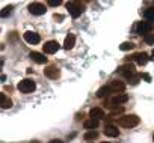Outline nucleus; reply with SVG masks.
<instances>
[{"mask_svg": "<svg viewBox=\"0 0 154 143\" xmlns=\"http://www.w3.org/2000/svg\"><path fill=\"white\" fill-rule=\"evenodd\" d=\"M152 140H154V136H152Z\"/></svg>", "mask_w": 154, "mask_h": 143, "instance_id": "2f4dec72", "label": "nucleus"}, {"mask_svg": "<svg viewBox=\"0 0 154 143\" xmlns=\"http://www.w3.org/2000/svg\"><path fill=\"white\" fill-rule=\"evenodd\" d=\"M128 80H130V83H131V85H137V83H139V80H140V74H133V76H130V77H128Z\"/></svg>", "mask_w": 154, "mask_h": 143, "instance_id": "b1692460", "label": "nucleus"}, {"mask_svg": "<svg viewBox=\"0 0 154 143\" xmlns=\"http://www.w3.org/2000/svg\"><path fill=\"white\" fill-rule=\"evenodd\" d=\"M98 137V133L95 131V130H91V131H88V133H85V136H83V139L86 140V142H91V140H95Z\"/></svg>", "mask_w": 154, "mask_h": 143, "instance_id": "412c9836", "label": "nucleus"}, {"mask_svg": "<svg viewBox=\"0 0 154 143\" xmlns=\"http://www.w3.org/2000/svg\"><path fill=\"white\" fill-rule=\"evenodd\" d=\"M143 41H145L146 44H154V35H151V33H149V35H145V36H143Z\"/></svg>", "mask_w": 154, "mask_h": 143, "instance_id": "393cba45", "label": "nucleus"}, {"mask_svg": "<svg viewBox=\"0 0 154 143\" xmlns=\"http://www.w3.org/2000/svg\"><path fill=\"white\" fill-rule=\"evenodd\" d=\"M53 18H54V20H59V21H60V20H63V17H62V15H57V14H54V15H53Z\"/></svg>", "mask_w": 154, "mask_h": 143, "instance_id": "cd10ccee", "label": "nucleus"}, {"mask_svg": "<svg viewBox=\"0 0 154 143\" xmlns=\"http://www.w3.org/2000/svg\"><path fill=\"white\" fill-rule=\"evenodd\" d=\"M11 14H12V6H6V8H3L2 11H0V18H6Z\"/></svg>", "mask_w": 154, "mask_h": 143, "instance_id": "4be33fe9", "label": "nucleus"}, {"mask_svg": "<svg viewBox=\"0 0 154 143\" xmlns=\"http://www.w3.org/2000/svg\"><path fill=\"white\" fill-rule=\"evenodd\" d=\"M74 44H75V36L74 35H66V38H65V42H63V48L65 50H71L72 47H74Z\"/></svg>", "mask_w": 154, "mask_h": 143, "instance_id": "f3484780", "label": "nucleus"}, {"mask_svg": "<svg viewBox=\"0 0 154 143\" xmlns=\"http://www.w3.org/2000/svg\"><path fill=\"white\" fill-rule=\"evenodd\" d=\"M103 143H110V142H103Z\"/></svg>", "mask_w": 154, "mask_h": 143, "instance_id": "7c9ffc66", "label": "nucleus"}, {"mask_svg": "<svg viewBox=\"0 0 154 143\" xmlns=\"http://www.w3.org/2000/svg\"><path fill=\"white\" fill-rule=\"evenodd\" d=\"M57 50H59L57 41H47V42L44 44V51H45V54H54Z\"/></svg>", "mask_w": 154, "mask_h": 143, "instance_id": "9d476101", "label": "nucleus"}, {"mask_svg": "<svg viewBox=\"0 0 154 143\" xmlns=\"http://www.w3.org/2000/svg\"><path fill=\"white\" fill-rule=\"evenodd\" d=\"M104 134H106L107 137H118V136H119V130H118L115 125H106Z\"/></svg>", "mask_w": 154, "mask_h": 143, "instance_id": "2eb2a0df", "label": "nucleus"}, {"mask_svg": "<svg viewBox=\"0 0 154 143\" xmlns=\"http://www.w3.org/2000/svg\"><path fill=\"white\" fill-rule=\"evenodd\" d=\"M83 127L86 128V130H95L97 127H98V121H94V119H88V121H85L83 122Z\"/></svg>", "mask_w": 154, "mask_h": 143, "instance_id": "a211bd4d", "label": "nucleus"}, {"mask_svg": "<svg viewBox=\"0 0 154 143\" xmlns=\"http://www.w3.org/2000/svg\"><path fill=\"white\" fill-rule=\"evenodd\" d=\"M118 124L124 128H131V127H136L139 124V118L136 115H124L118 119Z\"/></svg>", "mask_w": 154, "mask_h": 143, "instance_id": "f257e3e1", "label": "nucleus"}, {"mask_svg": "<svg viewBox=\"0 0 154 143\" xmlns=\"http://www.w3.org/2000/svg\"><path fill=\"white\" fill-rule=\"evenodd\" d=\"M127 101H128V95H127V94H118V95H115L113 98H110L106 104H107L109 109H112V107L121 106V104H124V103H127Z\"/></svg>", "mask_w": 154, "mask_h": 143, "instance_id": "20e7f679", "label": "nucleus"}, {"mask_svg": "<svg viewBox=\"0 0 154 143\" xmlns=\"http://www.w3.org/2000/svg\"><path fill=\"white\" fill-rule=\"evenodd\" d=\"M23 38H24V41H26V42H29V44H38V42L41 41L39 35H38L36 32H32V30L26 32V33L23 35Z\"/></svg>", "mask_w": 154, "mask_h": 143, "instance_id": "1a4fd4ad", "label": "nucleus"}, {"mask_svg": "<svg viewBox=\"0 0 154 143\" xmlns=\"http://www.w3.org/2000/svg\"><path fill=\"white\" fill-rule=\"evenodd\" d=\"M0 107L2 109H11L12 107V100L2 92H0Z\"/></svg>", "mask_w": 154, "mask_h": 143, "instance_id": "4468645a", "label": "nucleus"}, {"mask_svg": "<svg viewBox=\"0 0 154 143\" xmlns=\"http://www.w3.org/2000/svg\"><path fill=\"white\" fill-rule=\"evenodd\" d=\"M66 9H68V12L72 18H77V17H80L82 12L85 11V6L79 2H69V3H66Z\"/></svg>", "mask_w": 154, "mask_h": 143, "instance_id": "f03ea898", "label": "nucleus"}, {"mask_svg": "<svg viewBox=\"0 0 154 143\" xmlns=\"http://www.w3.org/2000/svg\"><path fill=\"white\" fill-rule=\"evenodd\" d=\"M143 15L148 20V23H151V24L154 23V8H146L145 12H143Z\"/></svg>", "mask_w": 154, "mask_h": 143, "instance_id": "aec40b11", "label": "nucleus"}, {"mask_svg": "<svg viewBox=\"0 0 154 143\" xmlns=\"http://www.w3.org/2000/svg\"><path fill=\"white\" fill-rule=\"evenodd\" d=\"M140 79H143V80H146V82H151V77H149L148 74H140Z\"/></svg>", "mask_w": 154, "mask_h": 143, "instance_id": "bb28decb", "label": "nucleus"}, {"mask_svg": "<svg viewBox=\"0 0 154 143\" xmlns=\"http://www.w3.org/2000/svg\"><path fill=\"white\" fill-rule=\"evenodd\" d=\"M27 9H29V12L30 14H33V15H44L45 14V6L42 5V3H30L29 6H27Z\"/></svg>", "mask_w": 154, "mask_h": 143, "instance_id": "0eeeda50", "label": "nucleus"}, {"mask_svg": "<svg viewBox=\"0 0 154 143\" xmlns=\"http://www.w3.org/2000/svg\"><path fill=\"white\" fill-rule=\"evenodd\" d=\"M134 45H133V42H122L121 45H119V48L122 50V51H128V50H131Z\"/></svg>", "mask_w": 154, "mask_h": 143, "instance_id": "5701e85b", "label": "nucleus"}, {"mask_svg": "<svg viewBox=\"0 0 154 143\" xmlns=\"http://www.w3.org/2000/svg\"><path fill=\"white\" fill-rule=\"evenodd\" d=\"M131 59L136 60L139 65H146V62H148V54H146V53H136L134 56H131Z\"/></svg>", "mask_w": 154, "mask_h": 143, "instance_id": "dca6fc26", "label": "nucleus"}, {"mask_svg": "<svg viewBox=\"0 0 154 143\" xmlns=\"http://www.w3.org/2000/svg\"><path fill=\"white\" fill-rule=\"evenodd\" d=\"M30 59H32L35 63H39V65L47 63V57H45L42 53H38V51H32V53H30Z\"/></svg>", "mask_w": 154, "mask_h": 143, "instance_id": "ddd939ff", "label": "nucleus"}, {"mask_svg": "<svg viewBox=\"0 0 154 143\" xmlns=\"http://www.w3.org/2000/svg\"><path fill=\"white\" fill-rule=\"evenodd\" d=\"M107 88H109L110 94H121V92H124V89H125V83L121 82V80H112Z\"/></svg>", "mask_w": 154, "mask_h": 143, "instance_id": "423d86ee", "label": "nucleus"}, {"mask_svg": "<svg viewBox=\"0 0 154 143\" xmlns=\"http://www.w3.org/2000/svg\"><path fill=\"white\" fill-rule=\"evenodd\" d=\"M44 74H45V77H48V79H51V80H56V79L60 76V71H59L56 66H47V68L44 69Z\"/></svg>", "mask_w": 154, "mask_h": 143, "instance_id": "9b49d317", "label": "nucleus"}, {"mask_svg": "<svg viewBox=\"0 0 154 143\" xmlns=\"http://www.w3.org/2000/svg\"><path fill=\"white\" fill-rule=\"evenodd\" d=\"M48 143H63L62 140H59V139H54V140H50Z\"/></svg>", "mask_w": 154, "mask_h": 143, "instance_id": "c85d7f7f", "label": "nucleus"}, {"mask_svg": "<svg viewBox=\"0 0 154 143\" xmlns=\"http://www.w3.org/2000/svg\"><path fill=\"white\" fill-rule=\"evenodd\" d=\"M109 95H110V91H109L107 86H103V88H100V89L97 91V97H98V98H107Z\"/></svg>", "mask_w": 154, "mask_h": 143, "instance_id": "6ab92c4d", "label": "nucleus"}, {"mask_svg": "<svg viewBox=\"0 0 154 143\" xmlns=\"http://www.w3.org/2000/svg\"><path fill=\"white\" fill-rule=\"evenodd\" d=\"M2 66H3V60H0V69H2Z\"/></svg>", "mask_w": 154, "mask_h": 143, "instance_id": "c756f323", "label": "nucleus"}, {"mask_svg": "<svg viewBox=\"0 0 154 143\" xmlns=\"http://www.w3.org/2000/svg\"><path fill=\"white\" fill-rule=\"evenodd\" d=\"M62 2H60V0H48V5L50 6H59Z\"/></svg>", "mask_w": 154, "mask_h": 143, "instance_id": "a878e982", "label": "nucleus"}, {"mask_svg": "<svg viewBox=\"0 0 154 143\" xmlns=\"http://www.w3.org/2000/svg\"><path fill=\"white\" fill-rule=\"evenodd\" d=\"M18 91L20 92H23V94H30V92H33L35 91V82L33 80H30V79H24V80H21L20 83H18Z\"/></svg>", "mask_w": 154, "mask_h": 143, "instance_id": "7ed1b4c3", "label": "nucleus"}, {"mask_svg": "<svg viewBox=\"0 0 154 143\" xmlns=\"http://www.w3.org/2000/svg\"><path fill=\"white\" fill-rule=\"evenodd\" d=\"M152 29H154V24H151L148 21H139L137 26H136V32L139 35H143V36L145 35H149L152 32Z\"/></svg>", "mask_w": 154, "mask_h": 143, "instance_id": "39448f33", "label": "nucleus"}, {"mask_svg": "<svg viewBox=\"0 0 154 143\" xmlns=\"http://www.w3.org/2000/svg\"><path fill=\"white\" fill-rule=\"evenodd\" d=\"M89 118L94 119V121H101L104 118V110L100 109V107H94L89 110Z\"/></svg>", "mask_w": 154, "mask_h": 143, "instance_id": "f8f14e48", "label": "nucleus"}, {"mask_svg": "<svg viewBox=\"0 0 154 143\" xmlns=\"http://www.w3.org/2000/svg\"><path fill=\"white\" fill-rule=\"evenodd\" d=\"M118 71H119V74H122L125 79H128L130 76L134 74V65H131V63H125V65L119 66Z\"/></svg>", "mask_w": 154, "mask_h": 143, "instance_id": "6e6552de", "label": "nucleus"}]
</instances>
